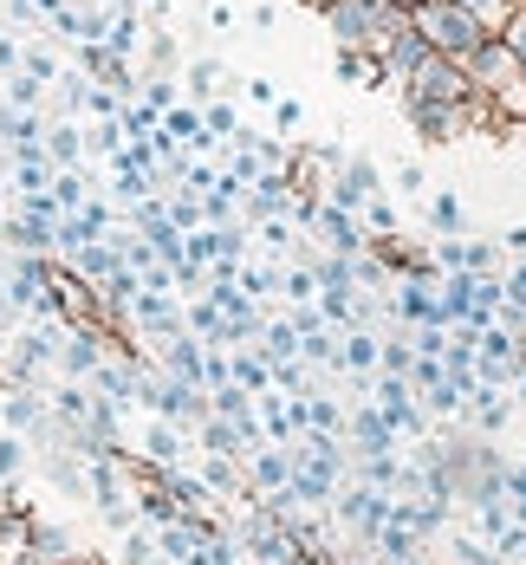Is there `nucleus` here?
Here are the masks:
<instances>
[{"mask_svg":"<svg viewBox=\"0 0 526 565\" xmlns=\"http://www.w3.org/2000/svg\"><path fill=\"white\" fill-rule=\"evenodd\" d=\"M390 7H404V13H416V7H422V0H390Z\"/></svg>","mask_w":526,"mask_h":565,"instance_id":"obj_40","label":"nucleus"},{"mask_svg":"<svg viewBox=\"0 0 526 565\" xmlns=\"http://www.w3.org/2000/svg\"><path fill=\"white\" fill-rule=\"evenodd\" d=\"M364 227H371V241H377V234H397V209H390L384 195H371V202H364Z\"/></svg>","mask_w":526,"mask_h":565,"instance_id":"obj_27","label":"nucleus"},{"mask_svg":"<svg viewBox=\"0 0 526 565\" xmlns=\"http://www.w3.org/2000/svg\"><path fill=\"white\" fill-rule=\"evenodd\" d=\"M280 286H287V299H299V306H305V299H319V274H312V267H287Z\"/></svg>","mask_w":526,"mask_h":565,"instance_id":"obj_26","label":"nucleus"},{"mask_svg":"<svg viewBox=\"0 0 526 565\" xmlns=\"http://www.w3.org/2000/svg\"><path fill=\"white\" fill-rule=\"evenodd\" d=\"M92 494H98L105 520H124L130 513V468L117 455H92Z\"/></svg>","mask_w":526,"mask_h":565,"instance_id":"obj_5","label":"nucleus"},{"mask_svg":"<svg viewBox=\"0 0 526 565\" xmlns=\"http://www.w3.org/2000/svg\"><path fill=\"white\" fill-rule=\"evenodd\" d=\"M287 481H292V449L287 443H273V449L260 443V449L247 455V494H254V501H273Z\"/></svg>","mask_w":526,"mask_h":565,"instance_id":"obj_4","label":"nucleus"},{"mask_svg":"<svg viewBox=\"0 0 526 565\" xmlns=\"http://www.w3.org/2000/svg\"><path fill=\"white\" fill-rule=\"evenodd\" d=\"M40 92H46V78H33V72H13V78H7V98H13L20 111H33V105H40Z\"/></svg>","mask_w":526,"mask_h":565,"instance_id":"obj_25","label":"nucleus"},{"mask_svg":"<svg viewBox=\"0 0 526 565\" xmlns=\"http://www.w3.org/2000/svg\"><path fill=\"white\" fill-rule=\"evenodd\" d=\"M40 423H46V409H40V396H7V429H13V436H33V429H40Z\"/></svg>","mask_w":526,"mask_h":565,"instance_id":"obj_17","label":"nucleus"},{"mask_svg":"<svg viewBox=\"0 0 526 565\" xmlns=\"http://www.w3.org/2000/svg\"><path fill=\"white\" fill-rule=\"evenodd\" d=\"M170 98H175L170 72H150V78H143V105H150V111H170Z\"/></svg>","mask_w":526,"mask_h":565,"instance_id":"obj_29","label":"nucleus"},{"mask_svg":"<svg viewBox=\"0 0 526 565\" xmlns=\"http://www.w3.org/2000/svg\"><path fill=\"white\" fill-rule=\"evenodd\" d=\"M507 254H514V260H526V227H507Z\"/></svg>","mask_w":526,"mask_h":565,"instance_id":"obj_38","label":"nucleus"},{"mask_svg":"<svg viewBox=\"0 0 526 565\" xmlns=\"http://www.w3.org/2000/svg\"><path fill=\"white\" fill-rule=\"evenodd\" d=\"M170 222L175 227H195V222H202V195H170Z\"/></svg>","mask_w":526,"mask_h":565,"instance_id":"obj_31","label":"nucleus"},{"mask_svg":"<svg viewBox=\"0 0 526 565\" xmlns=\"http://www.w3.org/2000/svg\"><path fill=\"white\" fill-rule=\"evenodd\" d=\"M409 20H416V33L429 40V53H442V58H468L487 40V26H481L468 7H455V0H422Z\"/></svg>","mask_w":526,"mask_h":565,"instance_id":"obj_2","label":"nucleus"},{"mask_svg":"<svg viewBox=\"0 0 526 565\" xmlns=\"http://www.w3.org/2000/svg\"><path fill=\"white\" fill-rule=\"evenodd\" d=\"M422 58H429V40H422V33H416V20H409L404 33L390 40V53H384V65H390V78L404 85V78L416 72V65H422Z\"/></svg>","mask_w":526,"mask_h":565,"instance_id":"obj_13","label":"nucleus"},{"mask_svg":"<svg viewBox=\"0 0 526 565\" xmlns=\"http://www.w3.org/2000/svg\"><path fill=\"white\" fill-rule=\"evenodd\" d=\"M13 565H46V559H33V553H20V559H13Z\"/></svg>","mask_w":526,"mask_h":565,"instance_id":"obj_41","label":"nucleus"},{"mask_svg":"<svg viewBox=\"0 0 526 565\" xmlns=\"http://www.w3.org/2000/svg\"><path fill=\"white\" fill-rule=\"evenodd\" d=\"M325 189H332V209H351V215H357V209L377 195V170H371L364 157H351V163H339V175H332Z\"/></svg>","mask_w":526,"mask_h":565,"instance_id":"obj_7","label":"nucleus"},{"mask_svg":"<svg viewBox=\"0 0 526 565\" xmlns=\"http://www.w3.org/2000/svg\"><path fill=\"white\" fill-rule=\"evenodd\" d=\"M514 391H520V396H514V403H520V409H526V371H520V377H514Z\"/></svg>","mask_w":526,"mask_h":565,"instance_id":"obj_39","label":"nucleus"},{"mask_svg":"<svg viewBox=\"0 0 526 565\" xmlns=\"http://www.w3.org/2000/svg\"><path fill=\"white\" fill-rule=\"evenodd\" d=\"M150 553H157L150 533H130V540H124V565H150Z\"/></svg>","mask_w":526,"mask_h":565,"instance_id":"obj_33","label":"nucleus"},{"mask_svg":"<svg viewBox=\"0 0 526 565\" xmlns=\"http://www.w3.org/2000/svg\"><path fill=\"white\" fill-rule=\"evenodd\" d=\"M390 312H397L404 326H442V319H436V280H404L397 299H390Z\"/></svg>","mask_w":526,"mask_h":565,"instance_id":"obj_11","label":"nucleus"},{"mask_svg":"<svg viewBox=\"0 0 526 565\" xmlns=\"http://www.w3.org/2000/svg\"><path fill=\"white\" fill-rule=\"evenodd\" d=\"M150 7H163V0H150Z\"/></svg>","mask_w":526,"mask_h":565,"instance_id":"obj_42","label":"nucleus"},{"mask_svg":"<svg viewBox=\"0 0 526 565\" xmlns=\"http://www.w3.org/2000/svg\"><path fill=\"white\" fill-rule=\"evenodd\" d=\"M332 65H339V78H345V85H364V92H377V85H397L384 58H377V53H357V46H339V58H332Z\"/></svg>","mask_w":526,"mask_h":565,"instance_id":"obj_10","label":"nucleus"},{"mask_svg":"<svg viewBox=\"0 0 526 565\" xmlns=\"http://www.w3.org/2000/svg\"><path fill=\"white\" fill-rule=\"evenodd\" d=\"M117 137H124L117 124H98V130H92V150H105V157H117Z\"/></svg>","mask_w":526,"mask_h":565,"instance_id":"obj_36","label":"nucleus"},{"mask_svg":"<svg viewBox=\"0 0 526 565\" xmlns=\"http://www.w3.org/2000/svg\"><path fill=\"white\" fill-rule=\"evenodd\" d=\"M163 371H170V377H189V384H202V371H208V344L182 339V332L163 339ZM202 391H208V384H202Z\"/></svg>","mask_w":526,"mask_h":565,"instance_id":"obj_12","label":"nucleus"},{"mask_svg":"<svg viewBox=\"0 0 526 565\" xmlns=\"http://www.w3.org/2000/svg\"><path fill=\"white\" fill-rule=\"evenodd\" d=\"M46 163H53V170H72V163H78V130H72V124H53V130H46Z\"/></svg>","mask_w":526,"mask_h":565,"instance_id":"obj_18","label":"nucleus"},{"mask_svg":"<svg viewBox=\"0 0 526 565\" xmlns=\"http://www.w3.org/2000/svg\"><path fill=\"white\" fill-rule=\"evenodd\" d=\"M273 124H280V130H299V105H292V98H280V105H273Z\"/></svg>","mask_w":526,"mask_h":565,"instance_id":"obj_37","label":"nucleus"},{"mask_svg":"<svg viewBox=\"0 0 526 565\" xmlns=\"http://www.w3.org/2000/svg\"><path fill=\"white\" fill-rule=\"evenodd\" d=\"M345 436H351V455H390V449H397V429H390V416H384L377 403L351 409Z\"/></svg>","mask_w":526,"mask_h":565,"instance_id":"obj_6","label":"nucleus"},{"mask_svg":"<svg viewBox=\"0 0 526 565\" xmlns=\"http://www.w3.org/2000/svg\"><path fill=\"white\" fill-rule=\"evenodd\" d=\"M377 351H384V339H371V332L357 326V332L339 339V371H357V377H364V371H377Z\"/></svg>","mask_w":526,"mask_h":565,"instance_id":"obj_14","label":"nucleus"},{"mask_svg":"<svg viewBox=\"0 0 526 565\" xmlns=\"http://www.w3.org/2000/svg\"><path fill=\"white\" fill-rule=\"evenodd\" d=\"M20 468H26V443H20V436H7V443H0V481H13Z\"/></svg>","mask_w":526,"mask_h":565,"instance_id":"obj_30","label":"nucleus"},{"mask_svg":"<svg viewBox=\"0 0 526 565\" xmlns=\"http://www.w3.org/2000/svg\"><path fill=\"white\" fill-rule=\"evenodd\" d=\"M312 227H319V241H325L332 254H364V247H371V234L357 227V215H351V209H332V202L319 209V222Z\"/></svg>","mask_w":526,"mask_h":565,"instance_id":"obj_8","label":"nucleus"},{"mask_svg":"<svg viewBox=\"0 0 526 565\" xmlns=\"http://www.w3.org/2000/svg\"><path fill=\"white\" fill-rule=\"evenodd\" d=\"M202 124H208L215 137H240V124H234V111H228V105H208V111H202Z\"/></svg>","mask_w":526,"mask_h":565,"instance_id":"obj_32","label":"nucleus"},{"mask_svg":"<svg viewBox=\"0 0 526 565\" xmlns=\"http://www.w3.org/2000/svg\"><path fill=\"white\" fill-rule=\"evenodd\" d=\"M305 429H332V436H339V429H345V409L325 403L319 391H305Z\"/></svg>","mask_w":526,"mask_h":565,"instance_id":"obj_21","label":"nucleus"},{"mask_svg":"<svg viewBox=\"0 0 526 565\" xmlns=\"http://www.w3.org/2000/svg\"><path fill=\"white\" fill-rule=\"evenodd\" d=\"M404 98H436V105H468L474 98V78H468L462 58H442L429 53L416 72L404 78Z\"/></svg>","mask_w":526,"mask_h":565,"instance_id":"obj_3","label":"nucleus"},{"mask_svg":"<svg viewBox=\"0 0 526 565\" xmlns=\"http://www.w3.org/2000/svg\"><path fill=\"white\" fill-rule=\"evenodd\" d=\"M325 13V26H332V40L339 46H357V53H390V40L409 26L404 7H390V0H332V7H319Z\"/></svg>","mask_w":526,"mask_h":565,"instance_id":"obj_1","label":"nucleus"},{"mask_svg":"<svg viewBox=\"0 0 526 565\" xmlns=\"http://www.w3.org/2000/svg\"><path fill=\"white\" fill-rule=\"evenodd\" d=\"M455 7H468V13H474L487 33H501V26H507V13H514L520 0H455Z\"/></svg>","mask_w":526,"mask_h":565,"instance_id":"obj_22","label":"nucleus"},{"mask_svg":"<svg viewBox=\"0 0 526 565\" xmlns=\"http://www.w3.org/2000/svg\"><path fill=\"white\" fill-rule=\"evenodd\" d=\"M189 85H195V98H215V85H222V65H215V58H195V65H189Z\"/></svg>","mask_w":526,"mask_h":565,"instance_id":"obj_28","label":"nucleus"},{"mask_svg":"<svg viewBox=\"0 0 526 565\" xmlns=\"http://www.w3.org/2000/svg\"><path fill=\"white\" fill-rule=\"evenodd\" d=\"M20 65H26V72H33V78H46V85H53V78H58L53 53H26V58H20Z\"/></svg>","mask_w":526,"mask_h":565,"instance_id":"obj_35","label":"nucleus"},{"mask_svg":"<svg viewBox=\"0 0 526 565\" xmlns=\"http://www.w3.org/2000/svg\"><path fill=\"white\" fill-rule=\"evenodd\" d=\"M26 553H33V559H46V565H72V559H78L72 533L53 526V520H33V513H26Z\"/></svg>","mask_w":526,"mask_h":565,"instance_id":"obj_9","label":"nucleus"},{"mask_svg":"<svg viewBox=\"0 0 526 565\" xmlns=\"http://www.w3.org/2000/svg\"><path fill=\"white\" fill-rule=\"evenodd\" d=\"M299 358H305V364H332V371H339V339H332V326L305 332V339H299Z\"/></svg>","mask_w":526,"mask_h":565,"instance_id":"obj_19","label":"nucleus"},{"mask_svg":"<svg viewBox=\"0 0 526 565\" xmlns=\"http://www.w3.org/2000/svg\"><path fill=\"white\" fill-rule=\"evenodd\" d=\"M175 449H182V423H170V416H157V423H150V436H143V455H150L157 468H170V461H175Z\"/></svg>","mask_w":526,"mask_h":565,"instance_id":"obj_15","label":"nucleus"},{"mask_svg":"<svg viewBox=\"0 0 526 565\" xmlns=\"http://www.w3.org/2000/svg\"><path fill=\"white\" fill-rule=\"evenodd\" d=\"M494 260H501L494 241H462V274H494Z\"/></svg>","mask_w":526,"mask_h":565,"instance_id":"obj_24","label":"nucleus"},{"mask_svg":"<svg viewBox=\"0 0 526 565\" xmlns=\"http://www.w3.org/2000/svg\"><path fill=\"white\" fill-rule=\"evenodd\" d=\"M429 227H436V234H462V202H455V195H436V202H429Z\"/></svg>","mask_w":526,"mask_h":565,"instance_id":"obj_23","label":"nucleus"},{"mask_svg":"<svg viewBox=\"0 0 526 565\" xmlns=\"http://www.w3.org/2000/svg\"><path fill=\"white\" fill-rule=\"evenodd\" d=\"M202 449L208 455H240V461H247V443H240V429H234L228 416H208V423H202Z\"/></svg>","mask_w":526,"mask_h":565,"instance_id":"obj_16","label":"nucleus"},{"mask_svg":"<svg viewBox=\"0 0 526 565\" xmlns=\"http://www.w3.org/2000/svg\"><path fill=\"white\" fill-rule=\"evenodd\" d=\"M170 65H175V40L157 33V40H150V72H170Z\"/></svg>","mask_w":526,"mask_h":565,"instance_id":"obj_34","label":"nucleus"},{"mask_svg":"<svg viewBox=\"0 0 526 565\" xmlns=\"http://www.w3.org/2000/svg\"><path fill=\"white\" fill-rule=\"evenodd\" d=\"M46 195L58 202V215H78V209H85V182H78V170H58Z\"/></svg>","mask_w":526,"mask_h":565,"instance_id":"obj_20","label":"nucleus"}]
</instances>
